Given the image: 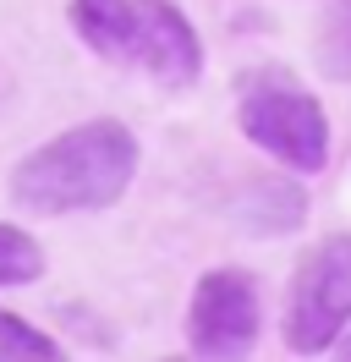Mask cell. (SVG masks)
I'll return each mask as SVG.
<instances>
[{"mask_svg":"<svg viewBox=\"0 0 351 362\" xmlns=\"http://www.w3.org/2000/svg\"><path fill=\"white\" fill-rule=\"evenodd\" d=\"M137 137L115 115H93L83 127L39 143L11 170V198L28 214H99L127 198L137 176Z\"/></svg>","mask_w":351,"mask_h":362,"instance_id":"obj_1","label":"cell"},{"mask_svg":"<svg viewBox=\"0 0 351 362\" xmlns=\"http://www.w3.org/2000/svg\"><path fill=\"white\" fill-rule=\"evenodd\" d=\"M236 127L247 143H258L285 170L313 176L329 159V115L313 93L280 66L247 71L236 83Z\"/></svg>","mask_w":351,"mask_h":362,"instance_id":"obj_2","label":"cell"},{"mask_svg":"<svg viewBox=\"0 0 351 362\" xmlns=\"http://www.w3.org/2000/svg\"><path fill=\"white\" fill-rule=\"evenodd\" d=\"M351 329V236H324L291 274L285 296V346L318 357Z\"/></svg>","mask_w":351,"mask_h":362,"instance_id":"obj_3","label":"cell"},{"mask_svg":"<svg viewBox=\"0 0 351 362\" xmlns=\"http://www.w3.org/2000/svg\"><path fill=\"white\" fill-rule=\"evenodd\" d=\"M263 329L258 280L241 269H209L187 302V346L197 362H247Z\"/></svg>","mask_w":351,"mask_h":362,"instance_id":"obj_4","label":"cell"},{"mask_svg":"<svg viewBox=\"0 0 351 362\" xmlns=\"http://www.w3.org/2000/svg\"><path fill=\"white\" fill-rule=\"evenodd\" d=\"M132 66L149 71L165 88H187L203 77V45L197 28L176 0H137V45H132Z\"/></svg>","mask_w":351,"mask_h":362,"instance_id":"obj_5","label":"cell"},{"mask_svg":"<svg viewBox=\"0 0 351 362\" xmlns=\"http://www.w3.org/2000/svg\"><path fill=\"white\" fill-rule=\"evenodd\" d=\"M71 28L93 55H105L115 66H132L137 45V0H71Z\"/></svg>","mask_w":351,"mask_h":362,"instance_id":"obj_6","label":"cell"},{"mask_svg":"<svg viewBox=\"0 0 351 362\" xmlns=\"http://www.w3.org/2000/svg\"><path fill=\"white\" fill-rule=\"evenodd\" d=\"M236 220H241V230H253V236H285V230H297L307 220V192L285 176H263V181H253V187H241Z\"/></svg>","mask_w":351,"mask_h":362,"instance_id":"obj_7","label":"cell"},{"mask_svg":"<svg viewBox=\"0 0 351 362\" xmlns=\"http://www.w3.org/2000/svg\"><path fill=\"white\" fill-rule=\"evenodd\" d=\"M0 362H71L55 340L33 329L28 318H17L11 308H0Z\"/></svg>","mask_w":351,"mask_h":362,"instance_id":"obj_8","label":"cell"},{"mask_svg":"<svg viewBox=\"0 0 351 362\" xmlns=\"http://www.w3.org/2000/svg\"><path fill=\"white\" fill-rule=\"evenodd\" d=\"M44 274V247L22 226L0 220V286H33Z\"/></svg>","mask_w":351,"mask_h":362,"instance_id":"obj_9","label":"cell"},{"mask_svg":"<svg viewBox=\"0 0 351 362\" xmlns=\"http://www.w3.org/2000/svg\"><path fill=\"white\" fill-rule=\"evenodd\" d=\"M318 71H324L329 83H351V0L318 33Z\"/></svg>","mask_w":351,"mask_h":362,"instance_id":"obj_10","label":"cell"},{"mask_svg":"<svg viewBox=\"0 0 351 362\" xmlns=\"http://www.w3.org/2000/svg\"><path fill=\"white\" fill-rule=\"evenodd\" d=\"M335 362H351V329L340 340H335Z\"/></svg>","mask_w":351,"mask_h":362,"instance_id":"obj_11","label":"cell"},{"mask_svg":"<svg viewBox=\"0 0 351 362\" xmlns=\"http://www.w3.org/2000/svg\"><path fill=\"white\" fill-rule=\"evenodd\" d=\"M165 362H192V357H165Z\"/></svg>","mask_w":351,"mask_h":362,"instance_id":"obj_12","label":"cell"}]
</instances>
